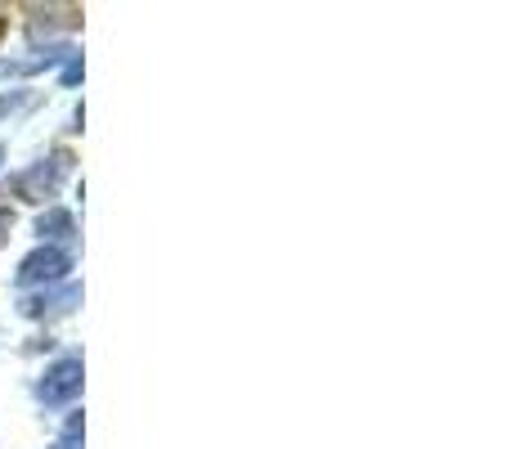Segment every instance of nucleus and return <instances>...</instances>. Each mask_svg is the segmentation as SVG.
Here are the masks:
<instances>
[{
  "label": "nucleus",
  "mask_w": 512,
  "mask_h": 449,
  "mask_svg": "<svg viewBox=\"0 0 512 449\" xmlns=\"http://www.w3.org/2000/svg\"><path fill=\"white\" fill-rule=\"evenodd\" d=\"M81 391V360H63L50 369V378H45L41 387V400L45 405H63V400H72Z\"/></svg>",
  "instance_id": "1"
},
{
  "label": "nucleus",
  "mask_w": 512,
  "mask_h": 449,
  "mask_svg": "<svg viewBox=\"0 0 512 449\" xmlns=\"http://www.w3.org/2000/svg\"><path fill=\"white\" fill-rule=\"evenodd\" d=\"M68 270V256L63 252H36L23 261V274H18V283H41V279H59V274Z\"/></svg>",
  "instance_id": "2"
},
{
  "label": "nucleus",
  "mask_w": 512,
  "mask_h": 449,
  "mask_svg": "<svg viewBox=\"0 0 512 449\" xmlns=\"http://www.w3.org/2000/svg\"><path fill=\"white\" fill-rule=\"evenodd\" d=\"M5 225H9V216H0V229H5Z\"/></svg>",
  "instance_id": "3"
}]
</instances>
